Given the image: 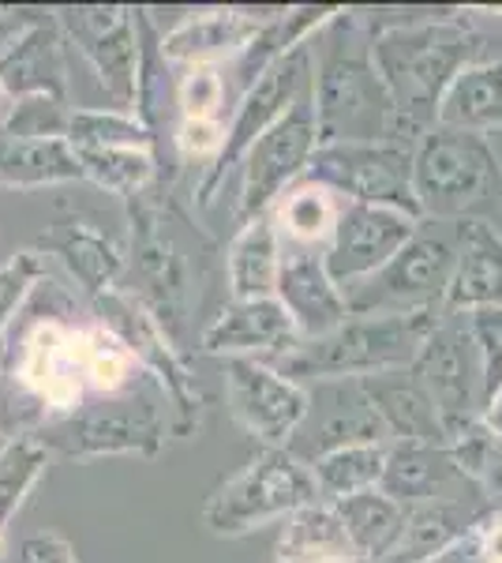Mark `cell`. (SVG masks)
Listing matches in <instances>:
<instances>
[{
    "instance_id": "26",
    "label": "cell",
    "mask_w": 502,
    "mask_h": 563,
    "mask_svg": "<svg viewBox=\"0 0 502 563\" xmlns=\"http://www.w3.org/2000/svg\"><path fill=\"white\" fill-rule=\"evenodd\" d=\"M64 49H68V42H64L60 26L49 12L0 57V84L12 95V102L31 95L68 98V57H64Z\"/></svg>"
},
{
    "instance_id": "50",
    "label": "cell",
    "mask_w": 502,
    "mask_h": 563,
    "mask_svg": "<svg viewBox=\"0 0 502 563\" xmlns=\"http://www.w3.org/2000/svg\"><path fill=\"white\" fill-rule=\"evenodd\" d=\"M8 552H12L8 549V533H4V526H0V560H8Z\"/></svg>"
},
{
    "instance_id": "13",
    "label": "cell",
    "mask_w": 502,
    "mask_h": 563,
    "mask_svg": "<svg viewBox=\"0 0 502 563\" xmlns=\"http://www.w3.org/2000/svg\"><path fill=\"white\" fill-rule=\"evenodd\" d=\"M312 90V53H308V42L300 49L289 53L286 60H278L270 71H263L255 84L236 98L230 129H225V151L217 158V166L210 169L207 177H199V185L191 188L196 196V207H210L222 192L225 177L233 174L236 166L244 162L255 143L267 135L281 117L293 109L300 98Z\"/></svg>"
},
{
    "instance_id": "49",
    "label": "cell",
    "mask_w": 502,
    "mask_h": 563,
    "mask_svg": "<svg viewBox=\"0 0 502 563\" xmlns=\"http://www.w3.org/2000/svg\"><path fill=\"white\" fill-rule=\"evenodd\" d=\"M480 421L488 424V432L502 443V390H499L495 398H491L488 406H483V417H480Z\"/></svg>"
},
{
    "instance_id": "14",
    "label": "cell",
    "mask_w": 502,
    "mask_h": 563,
    "mask_svg": "<svg viewBox=\"0 0 502 563\" xmlns=\"http://www.w3.org/2000/svg\"><path fill=\"white\" fill-rule=\"evenodd\" d=\"M416 379L432 395L446 443L483 417V365L465 312H443L413 361Z\"/></svg>"
},
{
    "instance_id": "41",
    "label": "cell",
    "mask_w": 502,
    "mask_h": 563,
    "mask_svg": "<svg viewBox=\"0 0 502 563\" xmlns=\"http://www.w3.org/2000/svg\"><path fill=\"white\" fill-rule=\"evenodd\" d=\"M225 129L230 124L222 117H180L172 129V154H177V169L199 166L203 177L217 166L225 151Z\"/></svg>"
},
{
    "instance_id": "11",
    "label": "cell",
    "mask_w": 502,
    "mask_h": 563,
    "mask_svg": "<svg viewBox=\"0 0 502 563\" xmlns=\"http://www.w3.org/2000/svg\"><path fill=\"white\" fill-rule=\"evenodd\" d=\"M0 376L12 379L38 406V421L79 410L90 395L83 372V327L45 316L23 334L20 346L4 350Z\"/></svg>"
},
{
    "instance_id": "20",
    "label": "cell",
    "mask_w": 502,
    "mask_h": 563,
    "mask_svg": "<svg viewBox=\"0 0 502 563\" xmlns=\"http://www.w3.org/2000/svg\"><path fill=\"white\" fill-rule=\"evenodd\" d=\"M274 15H278V8H203V12H191L172 31L161 34V57L180 68H222V60L233 65Z\"/></svg>"
},
{
    "instance_id": "25",
    "label": "cell",
    "mask_w": 502,
    "mask_h": 563,
    "mask_svg": "<svg viewBox=\"0 0 502 563\" xmlns=\"http://www.w3.org/2000/svg\"><path fill=\"white\" fill-rule=\"evenodd\" d=\"M502 308V230L488 218L458 222V267H454L446 312Z\"/></svg>"
},
{
    "instance_id": "33",
    "label": "cell",
    "mask_w": 502,
    "mask_h": 563,
    "mask_svg": "<svg viewBox=\"0 0 502 563\" xmlns=\"http://www.w3.org/2000/svg\"><path fill=\"white\" fill-rule=\"evenodd\" d=\"M334 515L342 522L345 538L356 549L360 563H382L387 552L394 549L401 530H405V515L409 507H401L398 499H390L382 488H371V493L337 499Z\"/></svg>"
},
{
    "instance_id": "2",
    "label": "cell",
    "mask_w": 502,
    "mask_h": 563,
    "mask_svg": "<svg viewBox=\"0 0 502 563\" xmlns=\"http://www.w3.org/2000/svg\"><path fill=\"white\" fill-rule=\"evenodd\" d=\"M371 34H376L382 84L398 106L401 140L420 143L432 129H439L446 90L465 68L480 60L483 38L477 26L458 15H420V20L371 26Z\"/></svg>"
},
{
    "instance_id": "34",
    "label": "cell",
    "mask_w": 502,
    "mask_h": 563,
    "mask_svg": "<svg viewBox=\"0 0 502 563\" xmlns=\"http://www.w3.org/2000/svg\"><path fill=\"white\" fill-rule=\"evenodd\" d=\"M274 563H360V556L345 538L334 507L315 504L286 522Z\"/></svg>"
},
{
    "instance_id": "21",
    "label": "cell",
    "mask_w": 502,
    "mask_h": 563,
    "mask_svg": "<svg viewBox=\"0 0 502 563\" xmlns=\"http://www.w3.org/2000/svg\"><path fill=\"white\" fill-rule=\"evenodd\" d=\"M297 342L300 331L278 297H267V301H225L199 334V353H210V357L222 361H274L293 350Z\"/></svg>"
},
{
    "instance_id": "10",
    "label": "cell",
    "mask_w": 502,
    "mask_h": 563,
    "mask_svg": "<svg viewBox=\"0 0 502 563\" xmlns=\"http://www.w3.org/2000/svg\"><path fill=\"white\" fill-rule=\"evenodd\" d=\"M64 42L83 53L98 87L113 109L135 113L143 76V8L124 4H64L53 8Z\"/></svg>"
},
{
    "instance_id": "46",
    "label": "cell",
    "mask_w": 502,
    "mask_h": 563,
    "mask_svg": "<svg viewBox=\"0 0 502 563\" xmlns=\"http://www.w3.org/2000/svg\"><path fill=\"white\" fill-rule=\"evenodd\" d=\"M45 8H12V4H0V57L12 49L15 42L23 38L31 26H38L45 20Z\"/></svg>"
},
{
    "instance_id": "47",
    "label": "cell",
    "mask_w": 502,
    "mask_h": 563,
    "mask_svg": "<svg viewBox=\"0 0 502 563\" xmlns=\"http://www.w3.org/2000/svg\"><path fill=\"white\" fill-rule=\"evenodd\" d=\"M480 549L483 563H502V511H495L480 526Z\"/></svg>"
},
{
    "instance_id": "4",
    "label": "cell",
    "mask_w": 502,
    "mask_h": 563,
    "mask_svg": "<svg viewBox=\"0 0 502 563\" xmlns=\"http://www.w3.org/2000/svg\"><path fill=\"white\" fill-rule=\"evenodd\" d=\"M439 316L443 312H353L331 334L297 342L293 350L267 361V365L304 387L326 384V379H368L379 372L413 368L416 353L427 342L432 327L439 323Z\"/></svg>"
},
{
    "instance_id": "9",
    "label": "cell",
    "mask_w": 502,
    "mask_h": 563,
    "mask_svg": "<svg viewBox=\"0 0 502 563\" xmlns=\"http://www.w3.org/2000/svg\"><path fill=\"white\" fill-rule=\"evenodd\" d=\"M105 327H113L116 334L127 342V350L135 353L143 376H150V384L161 390V398L169 402L172 417V435H196L199 424L207 417V395L199 387L196 372L188 368L185 350L169 339V331L154 320V312L127 289H113L109 297L94 305Z\"/></svg>"
},
{
    "instance_id": "27",
    "label": "cell",
    "mask_w": 502,
    "mask_h": 563,
    "mask_svg": "<svg viewBox=\"0 0 502 563\" xmlns=\"http://www.w3.org/2000/svg\"><path fill=\"white\" fill-rule=\"evenodd\" d=\"M286 267V241L270 214L252 218L236 230L225 249V289L230 301H267L278 297V278Z\"/></svg>"
},
{
    "instance_id": "39",
    "label": "cell",
    "mask_w": 502,
    "mask_h": 563,
    "mask_svg": "<svg viewBox=\"0 0 502 563\" xmlns=\"http://www.w3.org/2000/svg\"><path fill=\"white\" fill-rule=\"evenodd\" d=\"M71 147H150L154 135L135 113L124 109H76L68 124Z\"/></svg>"
},
{
    "instance_id": "1",
    "label": "cell",
    "mask_w": 502,
    "mask_h": 563,
    "mask_svg": "<svg viewBox=\"0 0 502 563\" xmlns=\"http://www.w3.org/2000/svg\"><path fill=\"white\" fill-rule=\"evenodd\" d=\"M308 53L319 147L401 140L398 106L376 65V34L360 12L337 8L308 38Z\"/></svg>"
},
{
    "instance_id": "18",
    "label": "cell",
    "mask_w": 502,
    "mask_h": 563,
    "mask_svg": "<svg viewBox=\"0 0 502 563\" xmlns=\"http://www.w3.org/2000/svg\"><path fill=\"white\" fill-rule=\"evenodd\" d=\"M308 395H312V410L289 448L297 459L315 462L356 443H390L387 424L364 395L360 379H326L308 387Z\"/></svg>"
},
{
    "instance_id": "6",
    "label": "cell",
    "mask_w": 502,
    "mask_h": 563,
    "mask_svg": "<svg viewBox=\"0 0 502 563\" xmlns=\"http://www.w3.org/2000/svg\"><path fill=\"white\" fill-rule=\"evenodd\" d=\"M323 504L312 466L289 448H263L236 477L203 504V526L214 538H244L278 519H293Z\"/></svg>"
},
{
    "instance_id": "19",
    "label": "cell",
    "mask_w": 502,
    "mask_h": 563,
    "mask_svg": "<svg viewBox=\"0 0 502 563\" xmlns=\"http://www.w3.org/2000/svg\"><path fill=\"white\" fill-rule=\"evenodd\" d=\"M38 256H57L76 286L83 289L90 301H102L113 289L124 286L127 275V249L113 233L102 230L90 214H60L34 238L31 244Z\"/></svg>"
},
{
    "instance_id": "40",
    "label": "cell",
    "mask_w": 502,
    "mask_h": 563,
    "mask_svg": "<svg viewBox=\"0 0 502 563\" xmlns=\"http://www.w3.org/2000/svg\"><path fill=\"white\" fill-rule=\"evenodd\" d=\"M71 113H76V106H68V98H49V95L15 98L12 113H8L0 132L20 135V140H68Z\"/></svg>"
},
{
    "instance_id": "23",
    "label": "cell",
    "mask_w": 502,
    "mask_h": 563,
    "mask_svg": "<svg viewBox=\"0 0 502 563\" xmlns=\"http://www.w3.org/2000/svg\"><path fill=\"white\" fill-rule=\"evenodd\" d=\"M278 301L293 316L300 342L323 339L353 316L349 297L326 271L323 252H289L278 278Z\"/></svg>"
},
{
    "instance_id": "44",
    "label": "cell",
    "mask_w": 502,
    "mask_h": 563,
    "mask_svg": "<svg viewBox=\"0 0 502 563\" xmlns=\"http://www.w3.org/2000/svg\"><path fill=\"white\" fill-rule=\"evenodd\" d=\"M477 342L480 365H483V406L502 390V308H480V312H465Z\"/></svg>"
},
{
    "instance_id": "30",
    "label": "cell",
    "mask_w": 502,
    "mask_h": 563,
    "mask_svg": "<svg viewBox=\"0 0 502 563\" xmlns=\"http://www.w3.org/2000/svg\"><path fill=\"white\" fill-rule=\"evenodd\" d=\"M83 180L68 140H20L0 132V188H53Z\"/></svg>"
},
{
    "instance_id": "35",
    "label": "cell",
    "mask_w": 502,
    "mask_h": 563,
    "mask_svg": "<svg viewBox=\"0 0 502 563\" xmlns=\"http://www.w3.org/2000/svg\"><path fill=\"white\" fill-rule=\"evenodd\" d=\"M390 443H356V448L331 451V455L308 462L319 488L323 504H337V499H349L360 493L379 488L382 470H387Z\"/></svg>"
},
{
    "instance_id": "36",
    "label": "cell",
    "mask_w": 502,
    "mask_h": 563,
    "mask_svg": "<svg viewBox=\"0 0 502 563\" xmlns=\"http://www.w3.org/2000/svg\"><path fill=\"white\" fill-rule=\"evenodd\" d=\"M83 180L98 185L102 192L132 199L158 185V154L150 147H76Z\"/></svg>"
},
{
    "instance_id": "24",
    "label": "cell",
    "mask_w": 502,
    "mask_h": 563,
    "mask_svg": "<svg viewBox=\"0 0 502 563\" xmlns=\"http://www.w3.org/2000/svg\"><path fill=\"white\" fill-rule=\"evenodd\" d=\"M379 488L401 507L435 504V499H450L461 493H472L469 477L454 462L446 443H416V440H394L387 455V470H382Z\"/></svg>"
},
{
    "instance_id": "3",
    "label": "cell",
    "mask_w": 502,
    "mask_h": 563,
    "mask_svg": "<svg viewBox=\"0 0 502 563\" xmlns=\"http://www.w3.org/2000/svg\"><path fill=\"white\" fill-rule=\"evenodd\" d=\"M127 207V275L143 305L154 312V320L169 331V339L180 350L188 346V331L196 320V282L199 271L191 263L188 244L177 233V203L166 180H158L147 192L124 199Z\"/></svg>"
},
{
    "instance_id": "42",
    "label": "cell",
    "mask_w": 502,
    "mask_h": 563,
    "mask_svg": "<svg viewBox=\"0 0 502 563\" xmlns=\"http://www.w3.org/2000/svg\"><path fill=\"white\" fill-rule=\"evenodd\" d=\"M42 278H45V263L34 249H23L0 263V339L15 323V316L23 312V305L31 301L34 289L42 286Z\"/></svg>"
},
{
    "instance_id": "29",
    "label": "cell",
    "mask_w": 502,
    "mask_h": 563,
    "mask_svg": "<svg viewBox=\"0 0 502 563\" xmlns=\"http://www.w3.org/2000/svg\"><path fill=\"white\" fill-rule=\"evenodd\" d=\"M342 207L345 199H337L331 188L300 180L274 203L270 218L289 252H326L334 241Z\"/></svg>"
},
{
    "instance_id": "48",
    "label": "cell",
    "mask_w": 502,
    "mask_h": 563,
    "mask_svg": "<svg viewBox=\"0 0 502 563\" xmlns=\"http://www.w3.org/2000/svg\"><path fill=\"white\" fill-rule=\"evenodd\" d=\"M427 563H483L480 530L472 533V538H465L461 544H454L450 552H443V556H435V560H427Z\"/></svg>"
},
{
    "instance_id": "16",
    "label": "cell",
    "mask_w": 502,
    "mask_h": 563,
    "mask_svg": "<svg viewBox=\"0 0 502 563\" xmlns=\"http://www.w3.org/2000/svg\"><path fill=\"white\" fill-rule=\"evenodd\" d=\"M222 376L225 406H230L233 421L255 435L263 448H293L300 424L308 421V410H312L308 387L255 357L222 361Z\"/></svg>"
},
{
    "instance_id": "51",
    "label": "cell",
    "mask_w": 502,
    "mask_h": 563,
    "mask_svg": "<svg viewBox=\"0 0 502 563\" xmlns=\"http://www.w3.org/2000/svg\"><path fill=\"white\" fill-rule=\"evenodd\" d=\"M8 443H12V435H8L4 429H0V451H4V448H8Z\"/></svg>"
},
{
    "instance_id": "43",
    "label": "cell",
    "mask_w": 502,
    "mask_h": 563,
    "mask_svg": "<svg viewBox=\"0 0 502 563\" xmlns=\"http://www.w3.org/2000/svg\"><path fill=\"white\" fill-rule=\"evenodd\" d=\"M225 95H230V79L217 65L185 68V76L177 79L180 117H222Z\"/></svg>"
},
{
    "instance_id": "8",
    "label": "cell",
    "mask_w": 502,
    "mask_h": 563,
    "mask_svg": "<svg viewBox=\"0 0 502 563\" xmlns=\"http://www.w3.org/2000/svg\"><path fill=\"white\" fill-rule=\"evenodd\" d=\"M454 267H458V222H420L416 238L360 286L345 289L353 312H446Z\"/></svg>"
},
{
    "instance_id": "31",
    "label": "cell",
    "mask_w": 502,
    "mask_h": 563,
    "mask_svg": "<svg viewBox=\"0 0 502 563\" xmlns=\"http://www.w3.org/2000/svg\"><path fill=\"white\" fill-rule=\"evenodd\" d=\"M439 129L491 135L502 129V60H477L461 71L439 106Z\"/></svg>"
},
{
    "instance_id": "28",
    "label": "cell",
    "mask_w": 502,
    "mask_h": 563,
    "mask_svg": "<svg viewBox=\"0 0 502 563\" xmlns=\"http://www.w3.org/2000/svg\"><path fill=\"white\" fill-rule=\"evenodd\" d=\"M364 395L371 398L376 413L382 417L394 440H416V443H446V429L439 421L432 395L424 390V384L416 379L413 368H394V372H379V376L360 379Z\"/></svg>"
},
{
    "instance_id": "45",
    "label": "cell",
    "mask_w": 502,
    "mask_h": 563,
    "mask_svg": "<svg viewBox=\"0 0 502 563\" xmlns=\"http://www.w3.org/2000/svg\"><path fill=\"white\" fill-rule=\"evenodd\" d=\"M4 563H83L76 552V544L53 530L26 533V538L8 552Z\"/></svg>"
},
{
    "instance_id": "32",
    "label": "cell",
    "mask_w": 502,
    "mask_h": 563,
    "mask_svg": "<svg viewBox=\"0 0 502 563\" xmlns=\"http://www.w3.org/2000/svg\"><path fill=\"white\" fill-rule=\"evenodd\" d=\"M334 12L337 8H278V15H274V20L255 34V42L248 49H244V57L233 60L236 98H241L263 71H270L278 60H286L289 53L300 49Z\"/></svg>"
},
{
    "instance_id": "15",
    "label": "cell",
    "mask_w": 502,
    "mask_h": 563,
    "mask_svg": "<svg viewBox=\"0 0 502 563\" xmlns=\"http://www.w3.org/2000/svg\"><path fill=\"white\" fill-rule=\"evenodd\" d=\"M315 151H319V124H315L312 90H308V95L244 154L241 203H236L241 225L252 222V218L270 214L274 203L308 177V166H312Z\"/></svg>"
},
{
    "instance_id": "17",
    "label": "cell",
    "mask_w": 502,
    "mask_h": 563,
    "mask_svg": "<svg viewBox=\"0 0 502 563\" xmlns=\"http://www.w3.org/2000/svg\"><path fill=\"white\" fill-rule=\"evenodd\" d=\"M420 218L390 207H368V203H345L342 218L326 256V271L342 289L360 286L376 271L387 267L390 260L416 238Z\"/></svg>"
},
{
    "instance_id": "38",
    "label": "cell",
    "mask_w": 502,
    "mask_h": 563,
    "mask_svg": "<svg viewBox=\"0 0 502 563\" xmlns=\"http://www.w3.org/2000/svg\"><path fill=\"white\" fill-rule=\"evenodd\" d=\"M135 368H140V361L113 327H105L102 320L83 327V372L90 390L105 398L124 395L127 384L135 379Z\"/></svg>"
},
{
    "instance_id": "7",
    "label": "cell",
    "mask_w": 502,
    "mask_h": 563,
    "mask_svg": "<svg viewBox=\"0 0 502 563\" xmlns=\"http://www.w3.org/2000/svg\"><path fill=\"white\" fill-rule=\"evenodd\" d=\"M169 424L158 402H147L135 390L109 395L102 402H83L79 410L45 417L31 435L49 448V455L64 459H113L140 455L154 459L169 440Z\"/></svg>"
},
{
    "instance_id": "12",
    "label": "cell",
    "mask_w": 502,
    "mask_h": 563,
    "mask_svg": "<svg viewBox=\"0 0 502 563\" xmlns=\"http://www.w3.org/2000/svg\"><path fill=\"white\" fill-rule=\"evenodd\" d=\"M413 154L416 143H401V140L331 143V147L315 151L304 180L331 188L345 203L390 207V211H405L420 218L413 196Z\"/></svg>"
},
{
    "instance_id": "5",
    "label": "cell",
    "mask_w": 502,
    "mask_h": 563,
    "mask_svg": "<svg viewBox=\"0 0 502 563\" xmlns=\"http://www.w3.org/2000/svg\"><path fill=\"white\" fill-rule=\"evenodd\" d=\"M502 169L488 135L432 129L413 154V196L424 222H469L499 203Z\"/></svg>"
},
{
    "instance_id": "22",
    "label": "cell",
    "mask_w": 502,
    "mask_h": 563,
    "mask_svg": "<svg viewBox=\"0 0 502 563\" xmlns=\"http://www.w3.org/2000/svg\"><path fill=\"white\" fill-rule=\"evenodd\" d=\"M491 504L480 488L450 499H435V504H420L409 507L405 515V530L394 549L387 552L382 563H427L443 552H450L454 544H461L465 538L480 530L491 519Z\"/></svg>"
},
{
    "instance_id": "37",
    "label": "cell",
    "mask_w": 502,
    "mask_h": 563,
    "mask_svg": "<svg viewBox=\"0 0 502 563\" xmlns=\"http://www.w3.org/2000/svg\"><path fill=\"white\" fill-rule=\"evenodd\" d=\"M49 470V448L31 432L12 435L4 451H0V526H8L20 515L26 496Z\"/></svg>"
}]
</instances>
